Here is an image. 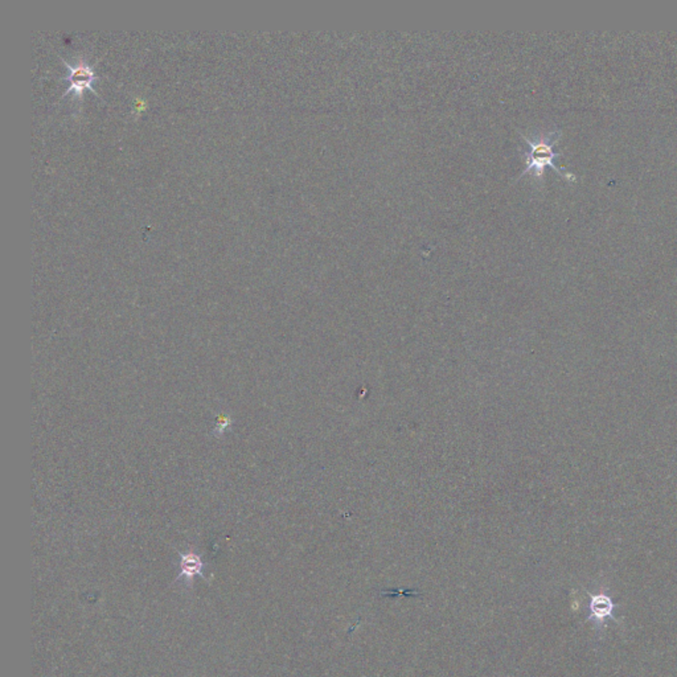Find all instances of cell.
Here are the masks:
<instances>
[{
    "label": "cell",
    "instance_id": "3",
    "mask_svg": "<svg viewBox=\"0 0 677 677\" xmlns=\"http://www.w3.org/2000/svg\"><path fill=\"white\" fill-rule=\"evenodd\" d=\"M203 569H204V564L201 561V558L189 552L187 555H181L180 559V575L179 577H185L187 579H192L195 575H203Z\"/></svg>",
    "mask_w": 677,
    "mask_h": 677
},
{
    "label": "cell",
    "instance_id": "2",
    "mask_svg": "<svg viewBox=\"0 0 677 677\" xmlns=\"http://www.w3.org/2000/svg\"><path fill=\"white\" fill-rule=\"evenodd\" d=\"M62 62L65 64V66L69 69V75L66 77V80L69 81V88L65 91V95L69 93V91H75L78 95H81V93L84 89L86 88H91V91L95 93V89L91 86L93 81L97 78L91 66H89L85 61H77L75 64H71L66 60H62Z\"/></svg>",
    "mask_w": 677,
    "mask_h": 677
},
{
    "label": "cell",
    "instance_id": "1",
    "mask_svg": "<svg viewBox=\"0 0 677 677\" xmlns=\"http://www.w3.org/2000/svg\"><path fill=\"white\" fill-rule=\"evenodd\" d=\"M520 136L523 138V140L527 142L528 145V150L523 152V156L526 159L527 166H526V169H523L521 174L517 176V180L527 174H532L536 178H541L545 168L550 167L564 179H566L568 181H575L577 178L573 172L566 171L565 168H559L555 163L556 158L562 155V152L555 150V146L561 138L559 130L541 133V134H537L535 136H528L520 133Z\"/></svg>",
    "mask_w": 677,
    "mask_h": 677
},
{
    "label": "cell",
    "instance_id": "4",
    "mask_svg": "<svg viewBox=\"0 0 677 677\" xmlns=\"http://www.w3.org/2000/svg\"><path fill=\"white\" fill-rule=\"evenodd\" d=\"M614 609V603L611 600L603 594L594 595L591 598L590 603V610H591V617L597 620H604L606 618L610 617Z\"/></svg>",
    "mask_w": 677,
    "mask_h": 677
}]
</instances>
